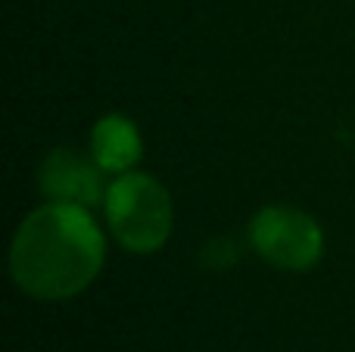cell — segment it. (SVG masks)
Instances as JSON below:
<instances>
[{
    "mask_svg": "<svg viewBox=\"0 0 355 352\" xmlns=\"http://www.w3.org/2000/svg\"><path fill=\"white\" fill-rule=\"evenodd\" d=\"M106 225L128 253L150 256L168 243L175 228V206L168 191L144 172L116 175L103 200Z\"/></svg>",
    "mask_w": 355,
    "mask_h": 352,
    "instance_id": "obj_2",
    "label": "cell"
},
{
    "mask_svg": "<svg viewBox=\"0 0 355 352\" xmlns=\"http://www.w3.org/2000/svg\"><path fill=\"white\" fill-rule=\"evenodd\" d=\"M103 168L94 162V156L75 153V150H53L47 153V159L41 162V175H37V184L47 203H69V206H91L103 203L106 200V187L103 184Z\"/></svg>",
    "mask_w": 355,
    "mask_h": 352,
    "instance_id": "obj_4",
    "label": "cell"
},
{
    "mask_svg": "<svg viewBox=\"0 0 355 352\" xmlns=\"http://www.w3.org/2000/svg\"><path fill=\"white\" fill-rule=\"evenodd\" d=\"M250 243L268 265L309 272L324 256V231L309 212L293 206H265L250 222Z\"/></svg>",
    "mask_w": 355,
    "mask_h": 352,
    "instance_id": "obj_3",
    "label": "cell"
},
{
    "mask_svg": "<svg viewBox=\"0 0 355 352\" xmlns=\"http://www.w3.org/2000/svg\"><path fill=\"white\" fill-rule=\"evenodd\" d=\"M144 141L137 125L128 116H110L97 118L91 131V156L106 175H125L141 162Z\"/></svg>",
    "mask_w": 355,
    "mask_h": 352,
    "instance_id": "obj_5",
    "label": "cell"
},
{
    "mask_svg": "<svg viewBox=\"0 0 355 352\" xmlns=\"http://www.w3.org/2000/svg\"><path fill=\"white\" fill-rule=\"evenodd\" d=\"M106 259L103 231L91 209L47 203L35 209L10 247V272L22 293L44 303L72 299L94 284Z\"/></svg>",
    "mask_w": 355,
    "mask_h": 352,
    "instance_id": "obj_1",
    "label": "cell"
}]
</instances>
